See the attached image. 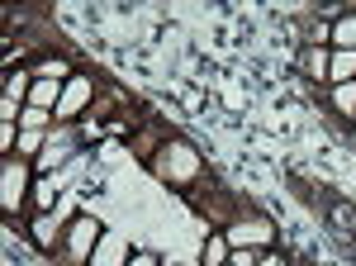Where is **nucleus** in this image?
I'll list each match as a JSON object with an SVG mask.
<instances>
[{"instance_id": "nucleus-1", "label": "nucleus", "mask_w": 356, "mask_h": 266, "mask_svg": "<svg viewBox=\"0 0 356 266\" xmlns=\"http://www.w3.org/2000/svg\"><path fill=\"white\" fill-rule=\"evenodd\" d=\"M147 171H152V176H157L162 186L181 190V195H186V190H191L195 181H204V176H209V171H204V157L195 152V148L186 143V138H171V143H166L162 152H157V157L147 162Z\"/></svg>"}, {"instance_id": "nucleus-2", "label": "nucleus", "mask_w": 356, "mask_h": 266, "mask_svg": "<svg viewBox=\"0 0 356 266\" xmlns=\"http://www.w3.org/2000/svg\"><path fill=\"white\" fill-rule=\"evenodd\" d=\"M186 205H191L200 219H204V228H228L233 219L243 210H252V200H243V195H233V190H223L214 176H204V181H195L191 190H186Z\"/></svg>"}, {"instance_id": "nucleus-3", "label": "nucleus", "mask_w": 356, "mask_h": 266, "mask_svg": "<svg viewBox=\"0 0 356 266\" xmlns=\"http://www.w3.org/2000/svg\"><path fill=\"white\" fill-rule=\"evenodd\" d=\"M33 176H38V166L29 157H0V205H5V219H24L29 214Z\"/></svg>"}, {"instance_id": "nucleus-4", "label": "nucleus", "mask_w": 356, "mask_h": 266, "mask_svg": "<svg viewBox=\"0 0 356 266\" xmlns=\"http://www.w3.org/2000/svg\"><path fill=\"white\" fill-rule=\"evenodd\" d=\"M100 242H105L100 219H95V214H76V219L67 224V238H62V247L53 252V262L57 266H90V257H95Z\"/></svg>"}, {"instance_id": "nucleus-5", "label": "nucleus", "mask_w": 356, "mask_h": 266, "mask_svg": "<svg viewBox=\"0 0 356 266\" xmlns=\"http://www.w3.org/2000/svg\"><path fill=\"white\" fill-rule=\"evenodd\" d=\"M223 238L233 242V247H257V252H266V247H275V224L257 210H243L223 228Z\"/></svg>"}, {"instance_id": "nucleus-6", "label": "nucleus", "mask_w": 356, "mask_h": 266, "mask_svg": "<svg viewBox=\"0 0 356 266\" xmlns=\"http://www.w3.org/2000/svg\"><path fill=\"white\" fill-rule=\"evenodd\" d=\"M95 91H100V81H90V77H76L62 86V100H57V124H81L86 119V109L95 105Z\"/></svg>"}, {"instance_id": "nucleus-7", "label": "nucleus", "mask_w": 356, "mask_h": 266, "mask_svg": "<svg viewBox=\"0 0 356 266\" xmlns=\"http://www.w3.org/2000/svg\"><path fill=\"white\" fill-rule=\"evenodd\" d=\"M72 219H76L72 205H62L57 214H29V238H33V247L53 257L57 247H62V238H67V224H72Z\"/></svg>"}, {"instance_id": "nucleus-8", "label": "nucleus", "mask_w": 356, "mask_h": 266, "mask_svg": "<svg viewBox=\"0 0 356 266\" xmlns=\"http://www.w3.org/2000/svg\"><path fill=\"white\" fill-rule=\"evenodd\" d=\"M171 138H176V133L166 129V124H157V119H147V124H143V129H138L134 138H129V157L147 166V162L157 157V152H162V148L171 143Z\"/></svg>"}, {"instance_id": "nucleus-9", "label": "nucleus", "mask_w": 356, "mask_h": 266, "mask_svg": "<svg viewBox=\"0 0 356 266\" xmlns=\"http://www.w3.org/2000/svg\"><path fill=\"white\" fill-rule=\"evenodd\" d=\"M295 62H300L304 81L323 86L328 91V77H332V48H295Z\"/></svg>"}, {"instance_id": "nucleus-10", "label": "nucleus", "mask_w": 356, "mask_h": 266, "mask_svg": "<svg viewBox=\"0 0 356 266\" xmlns=\"http://www.w3.org/2000/svg\"><path fill=\"white\" fill-rule=\"evenodd\" d=\"M323 100H328L332 119H342L347 129L356 124V81H342V86H328V91H323Z\"/></svg>"}, {"instance_id": "nucleus-11", "label": "nucleus", "mask_w": 356, "mask_h": 266, "mask_svg": "<svg viewBox=\"0 0 356 266\" xmlns=\"http://www.w3.org/2000/svg\"><path fill=\"white\" fill-rule=\"evenodd\" d=\"M29 72H33V77H38V81H72V77H76V72H72V62H67V57H62V53L33 57V62H29Z\"/></svg>"}, {"instance_id": "nucleus-12", "label": "nucleus", "mask_w": 356, "mask_h": 266, "mask_svg": "<svg viewBox=\"0 0 356 266\" xmlns=\"http://www.w3.org/2000/svg\"><path fill=\"white\" fill-rule=\"evenodd\" d=\"M228 257H233V242L223 238L219 228H209L204 247H200V266H228Z\"/></svg>"}, {"instance_id": "nucleus-13", "label": "nucleus", "mask_w": 356, "mask_h": 266, "mask_svg": "<svg viewBox=\"0 0 356 266\" xmlns=\"http://www.w3.org/2000/svg\"><path fill=\"white\" fill-rule=\"evenodd\" d=\"M29 91H33V72H29V67H19V72H5V91H0L5 100H15V105L24 109V105H29Z\"/></svg>"}, {"instance_id": "nucleus-14", "label": "nucleus", "mask_w": 356, "mask_h": 266, "mask_svg": "<svg viewBox=\"0 0 356 266\" xmlns=\"http://www.w3.org/2000/svg\"><path fill=\"white\" fill-rule=\"evenodd\" d=\"M62 86H67V81H38V77H33V91H29V105H38V109H53V114H57V100H62Z\"/></svg>"}, {"instance_id": "nucleus-15", "label": "nucleus", "mask_w": 356, "mask_h": 266, "mask_svg": "<svg viewBox=\"0 0 356 266\" xmlns=\"http://www.w3.org/2000/svg\"><path fill=\"white\" fill-rule=\"evenodd\" d=\"M332 53H356V10H347L332 24Z\"/></svg>"}, {"instance_id": "nucleus-16", "label": "nucleus", "mask_w": 356, "mask_h": 266, "mask_svg": "<svg viewBox=\"0 0 356 266\" xmlns=\"http://www.w3.org/2000/svg\"><path fill=\"white\" fill-rule=\"evenodd\" d=\"M19 129L48 133V129H57V114H53V109H38V105H24V114H19Z\"/></svg>"}, {"instance_id": "nucleus-17", "label": "nucleus", "mask_w": 356, "mask_h": 266, "mask_svg": "<svg viewBox=\"0 0 356 266\" xmlns=\"http://www.w3.org/2000/svg\"><path fill=\"white\" fill-rule=\"evenodd\" d=\"M62 200L53 181H33V200H29V214H53V205Z\"/></svg>"}, {"instance_id": "nucleus-18", "label": "nucleus", "mask_w": 356, "mask_h": 266, "mask_svg": "<svg viewBox=\"0 0 356 266\" xmlns=\"http://www.w3.org/2000/svg\"><path fill=\"white\" fill-rule=\"evenodd\" d=\"M342 81H356V53H332V77H328V86H342Z\"/></svg>"}, {"instance_id": "nucleus-19", "label": "nucleus", "mask_w": 356, "mask_h": 266, "mask_svg": "<svg viewBox=\"0 0 356 266\" xmlns=\"http://www.w3.org/2000/svg\"><path fill=\"white\" fill-rule=\"evenodd\" d=\"M257 262H261L257 247H233V257H228V266H257Z\"/></svg>"}, {"instance_id": "nucleus-20", "label": "nucleus", "mask_w": 356, "mask_h": 266, "mask_svg": "<svg viewBox=\"0 0 356 266\" xmlns=\"http://www.w3.org/2000/svg\"><path fill=\"white\" fill-rule=\"evenodd\" d=\"M257 266H290V257H285L280 247H266V252H261V262H257Z\"/></svg>"}, {"instance_id": "nucleus-21", "label": "nucleus", "mask_w": 356, "mask_h": 266, "mask_svg": "<svg viewBox=\"0 0 356 266\" xmlns=\"http://www.w3.org/2000/svg\"><path fill=\"white\" fill-rule=\"evenodd\" d=\"M124 266H162V262H157L152 252H134V257H129V262H124Z\"/></svg>"}, {"instance_id": "nucleus-22", "label": "nucleus", "mask_w": 356, "mask_h": 266, "mask_svg": "<svg viewBox=\"0 0 356 266\" xmlns=\"http://www.w3.org/2000/svg\"><path fill=\"white\" fill-rule=\"evenodd\" d=\"M347 148H356V124H352V129H347Z\"/></svg>"}]
</instances>
